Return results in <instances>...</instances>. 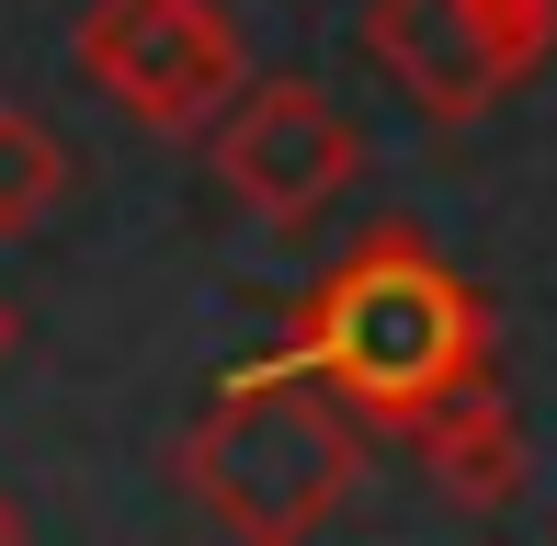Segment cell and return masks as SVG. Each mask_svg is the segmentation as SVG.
<instances>
[{
	"label": "cell",
	"instance_id": "cell-1",
	"mask_svg": "<svg viewBox=\"0 0 557 546\" xmlns=\"http://www.w3.org/2000/svg\"><path fill=\"white\" fill-rule=\"evenodd\" d=\"M285 353L308 364V376H331L375 433H410V421H433L444 399L490 387L500 331H490V308H478V285L421 228H375V239H352V262H331L308 285Z\"/></svg>",
	"mask_w": 557,
	"mask_h": 546
},
{
	"label": "cell",
	"instance_id": "cell-2",
	"mask_svg": "<svg viewBox=\"0 0 557 546\" xmlns=\"http://www.w3.org/2000/svg\"><path fill=\"white\" fill-rule=\"evenodd\" d=\"M364 433L375 421L342 399L331 376H308L296 353H250L216 376V399L183 433V489L206 501V524L250 546H308L331 512L364 489Z\"/></svg>",
	"mask_w": 557,
	"mask_h": 546
},
{
	"label": "cell",
	"instance_id": "cell-3",
	"mask_svg": "<svg viewBox=\"0 0 557 546\" xmlns=\"http://www.w3.org/2000/svg\"><path fill=\"white\" fill-rule=\"evenodd\" d=\"M69 58L125 126H160V137L216 126L250 80V46H239L227 0H81Z\"/></svg>",
	"mask_w": 557,
	"mask_h": 546
},
{
	"label": "cell",
	"instance_id": "cell-4",
	"mask_svg": "<svg viewBox=\"0 0 557 546\" xmlns=\"http://www.w3.org/2000/svg\"><path fill=\"white\" fill-rule=\"evenodd\" d=\"M216 183L239 194L262 228H319L352 183H364V126L331 103L319 80L273 69V80H239V103L216 114Z\"/></svg>",
	"mask_w": 557,
	"mask_h": 546
},
{
	"label": "cell",
	"instance_id": "cell-5",
	"mask_svg": "<svg viewBox=\"0 0 557 546\" xmlns=\"http://www.w3.org/2000/svg\"><path fill=\"white\" fill-rule=\"evenodd\" d=\"M364 46H375V69H387L433 126H478L500 91H523L467 0H375V12H364Z\"/></svg>",
	"mask_w": 557,
	"mask_h": 546
},
{
	"label": "cell",
	"instance_id": "cell-6",
	"mask_svg": "<svg viewBox=\"0 0 557 546\" xmlns=\"http://www.w3.org/2000/svg\"><path fill=\"white\" fill-rule=\"evenodd\" d=\"M410 456H421V479H433L455 512H500L523 489V421L500 410V387H467V399H444L433 421H410Z\"/></svg>",
	"mask_w": 557,
	"mask_h": 546
},
{
	"label": "cell",
	"instance_id": "cell-7",
	"mask_svg": "<svg viewBox=\"0 0 557 546\" xmlns=\"http://www.w3.org/2000/svg\"><path fill=\"white\" fill-rule=\"evenodd\" d=\"M69 148H58V126L46 114H23V103H0V239H35L46 216L69 206Z\"/></svg>",
	"mask_w": 557,
	"mask_h": 546
},
{
	"label": "cell",
	"instance_id": "cell-8",
	"mask_svg": "<svg viewBox=\"0 0 557 546\" xmlns=\"http://www.w3.org/2000/svg\"><path fill=\"white\" fill-rule=\"evenodd\" d=\"M467 12L490 23V46H500L512 80H535V69L557 58V0H467Z\"/></svg>",
	"mask_w": 557,
	"mask_h": 546
},
{
	"label": "cell",
	"instance_id": "cell-9",
	"mask_svg": "<svg viewBox=\"0 0 557 546\" xmlns=\"http://www.w3.org/2000/svg\"><path fill=\"white\" fill-rule=\"evenodd\" d=\"M23 353V308H12V285H0V364Z\"/></svg>",
	"mask_w": 557,
	"mask_h": 546
},
{
	"label": "cell",
	"instance_id": "cell-10",
	"mask_svg": "<svg viewBox=\"0 0 557 546\" xmlns=\"http://www.w3.org/2000/svg\"><path fill=\"white\" fill-rule=\"evenodd\" d=\"M0 535H23V501H12V489H0Z\"/></svg>",
	"mask_w": 557,
	"mask_h": 546
}]
</instances>
